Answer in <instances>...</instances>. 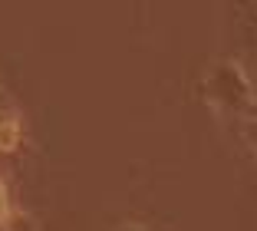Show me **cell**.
<instances>
[{
    "instance_id": "obj_4",
    "label": "cell",
    "mask_w": 257,
    "mask_h": 231,
    "mask_svg": "<svg viewBox=\"0 0 257 231\" xmlns=\"http://www.w3.org/2000/svg\"><path fill=\"white\" fill-rule=\"evenodd\" d=\"M7 211H10V198H7V188L0 185V221L7 218Z\"/></svg>"
},
{
    "instance_id": "obj_3",
    "label": "cell",
    "mask_w": 257,
    "mask_h": 231,
    "mask_svg": "<svg viewBox=\"0 0 257 231\" xmlns=\"http://www.w3.org/2000/svg\"><path fill=\"white\" fill-rule=\"evenodd\" d=\"M244 139H247V145L254 149V156H257V119L244 122Z\"/></svg>"
},
{
    "instance_id": "obj_2",
    "label": "cell",
    "mask_w": 257,
    "mask_h": 231,
    "mask_svg": "<svg viewBox=\"0 0 257 231\" xmlns=\"http://www.w3.org/2000/svg\"><path fill=\"white\" fill-rule=\"evenodd\" d=\"M17 142H20V126H17V119L0 116V152L17 149Z\"/></svg>"
},
{
    "instance_id": "obj_1",
    "label": "cell",
    "mask_w": 257,
    "mask_h": 231,
    "mask_svg": "<svg viewBox=\"0 0 257 231\" xmlns=\"http://www.w3.org/2000/svg\"><path fill=\"white\" fill-rule=\"evenodd\" d=\"M204 90L211 96V103L218 109H231V112H244L254 106V90H250V80L244 76V69L237 63H218V66L208 73Z\"/></svg>"
}]
</instances>
